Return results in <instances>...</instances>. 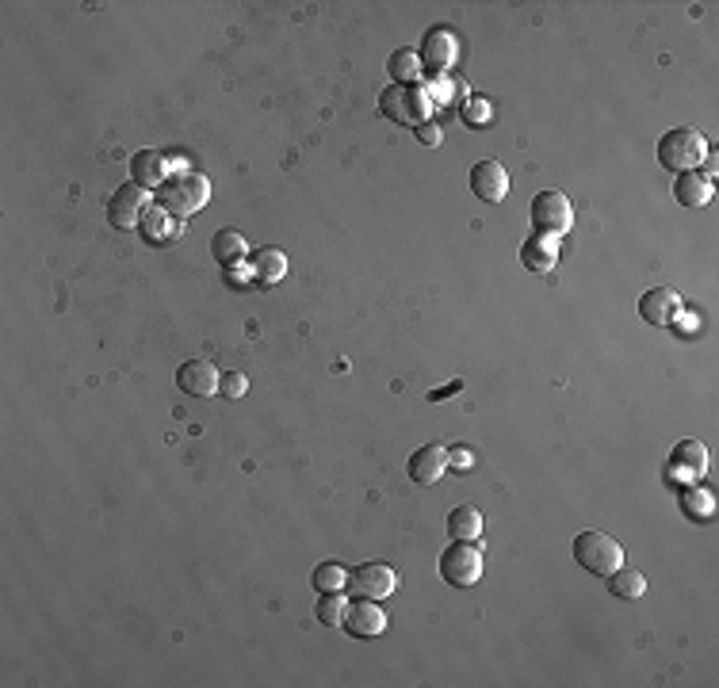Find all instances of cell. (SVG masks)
<instances>
[{"label":"cell","mask_w":719,"mask_h":688,"mask_svg":"<svg viewBox=\"0 0 719 688\" xmlns=\"http://www.w3.org/2000/svg\"><path fill=\"white\" fill-rule=\"evenodd\" d=\"M180 234H184V222L173 218L169 211H161V207H150L146 218H142V237L150 245H173Z\"/></svg>","instance_id":"d6986e66"},{"label":"cell","mask_w":719,"mask_h":688,"mask_svg":"<svg viewBox=\"0 0 719 688\" xmlns=\"http://www.w3.org/2000/svg\"><path fill=\"white\" fill-rule=\"evenodd\" d=\"M387 69H391V81L394 85H417L421 81V54L417 50H394L387 58Z\"/></svg>","instance_id":"603a6c76"},{"label":"cell","mask_w":719,"mask_h":688,"mask_svg":"<svg viewBox=\"0 0 719 688\" xmlns=\"http://www.w3.org/2000/svg\"><path fill=\"white\" fill-rule=\"evenodd\" d=\"M708 161V138L697 127H674L658 142V165L670 172H697Z\"/></svg>","instance_id":"6da1fadb"},{"label":"cell","mask_w":719,"mask_h":688,"mask_svg":"<svg viewBox=\"0 0 719 688\" xmlns=\"http://www.w3.org/2000/svg\"><path fill=\"white\" fill-rule=\"evenodd\" d=\"M482 528H486V520H482V513L475 505H459V509L448 513V536L459 539V543L482 539Z\"/></svg>","instance_id":"ffe728a7"},{"label":"cell","mask_w":719,"mask_h":688,"mask_svg":"<svg viewBox=\"0 0 719 688\" xmlns=\"http://www.w3.org/2000/svg\"><path fill=\"white\" fill-rule=\"evenodd\" d=\"M345 616H349L345 593H322V601H318V620H322L326 627H337V624H345Z\"/></svg>","instance_id":"484cf974"},{"label":"cell","mask_w":719,"mask_h":688,"mask_svg":"<svg viewBox=\"0 0 719 688\" xmlns=\"http://www.w3.org/2000/svg\"><path fill=\"white\" fill-rule=\"evenodd\" d=\"M674 195L681 207H704V203H712V176H704V172H677V184H674Z\"/></svg>","instance_id":"ac0fdd59"},{"label":"cell","mask_w":719,"mask_h":688,"mask_svg":"<svg viewBox=\"0 0 719 688\" xmlns=\"http://www.w3.org/2000/svg\"><path fill=\"white\" fill-rule=\"evenodd\" d=\"M379 111H383L391 123L421 127V123H429L433 100H429V88L425 85H391L379 96Z\"/></svg>","instance_id":"3957f363"},{"label":"cell","mask_w":719,"mask_h":688,"mask_svg":"<svg viewBox=\"0 0 719 688\" xmlns=\"http://www.w3.org/2000/svg\"><path fill=\"white\" fill-rule=\"evenodd\" d=\"M207 199H211V184H207V176H199V172H176V176H169V180L161 184V192H157L161 211H169L173 218L196 215V211L207 207Z\"/></svg>","instance_id":"7a4b0ae2"},{"label":"cell","mask_w":719,"mask_h":688,"mask_svg":"<svg viewBox=\"0 0 719 688\" xmlns=\"http://www.w3.org/2000/svg\"><path fill=\"white\" fill-rule=\"evenodd\" d=\"M218 383H222V375H218V367L211 360H188V364L176 367V387L184 394H192V398H211Z\"/></svg>","instance_id":"30bf717a"},{"label":"cell","mask_w":719,"mask_h":688,"mask_svg":"<svg viewBox=\"0 0 719 688\" xmlns=\"http://www.w3.org/2000/svg\"><path fill=\"white\" fill-rule=\"evenodd\" d=\"M459 58V43L452 27H433L421 43V65L433 69V73H452V65Z\"/></svg>","instance_id":"9c48e42d"},{"label":"cell","mask_w":719,"mask_h":688,"mask_svg":"<svg viewBox=\"0 0 719 688\" xmlns=\"http://www.w3.org/2000/svg\"><path fill=\"white\" fill-rule=\"evenodd\" d=\"M387 612L379 608V601H360L356 604H349V616H345V624L341 627H349V635H356V639H379L383 631H387Z\"/></svg>","instance_id":"4fadbf2b"},{"label":"cell","mask_w":719,"mask_h":688,"mask_svg":"<svg viewBox=\"0 0 719 688\" xmlns=\"http://www.w3.org/2000/svg\"><path fill=\"white\" fill-rule=\"evenodd\" d=\"M639 314H643L647 325L666 329V325H674L677 314H681V295H677L674 287H651V291L639 299Z\"/></svg>","instance_id":"8fae6325"},{"label":"cell","mask_w":719,"mask_h":688,"mask_svg":"<svg viewBox=\"0 0 719 688\" xmlns=\"http://www.w3.org/2000/svg\"><path fill=\"white\" fill-rule=\"evenodd\" d=\"M444 471H448V452L440 444H425V448H417L410 455V478L417 486H436L444 478Z\"/></svg>","instance_id":"5bb4252c"},{"label":"cell","mask_w":719,"mask_h":688,"mask_svg":"<svg viewBox=\"0 0 719 688\" xmlns=\"http://www.w3.org/2000/svg\"><path fill=\"white\" fill-rule=\"evenodd\" d=\"M218 390H222L226 398H241V394L249 390V379H245L241 371H230V375H222V383H218Z\"/></svg>","instance_id":"f1b7e54d"},{"label":"cell","mask_w":719,"mask_h":688,"mask_svg":"<svg viewBox=\"0 0 719 688\" xmlns=\"http://www.w3.org/2000/svg\"><path fill=\"white\" fill-rule=\"evenodd\" d=\"M146 211H150V192H146V188H138V184L119 188L108 203L111 226H119V230H134V226H142Z\"/></svg>","instance_id":"ba28073f"},{"label":"cell","mask_w":719,"mask_h":688,"mask_svg":"<svg viewBox=\"0 0 719 688\" xmlns=\"http://www.w3.org/2000/svg\"><path fill=\"white\" fill-rule=\"evenodd\" d=\"M574 562L586 570V574H597V578H609L616 566H624V547L612 536L589 528L582 536H574Z\"/></svg>","instance_id":"277c9868"},{"label":"cell","mask_w":719,"mask_h":688,"mask_svg":"<svg viewBox=\"0 0 719 688\" xmlns=\"http://www.w3.org/2000/svg\"><path fill=\"white\" fill-rule=\"evenodd\" d=\"M685 516H700V520H708L712 516V494L708 490H685Z\"/></svg>","instance_id":"4316f807"},{"label":"cell","mask_w":719,"mask_h":688,"mask_svg":"<svg viewBox=\"0 0 719 688\" xmlns=\"http://www.w3.org/2000/svg\"><path fill=\"white\" fill-rule=\"evenodd\" d=\"M471 192L486 199V203H502L505 195H509V172H505L502 161H494V157L479 161L471 169Z\"/></svg>","instance_id":"7c38bea8"},{"label":"cell","mask_w":719,"mask_h":688,"mask_svg":"<svg viewBox=\"0 0 719 688\" xmlns=\"http://www.w3.org/2000/svg\"><path fill=\"white\" fill-rule=\"evenodd\" d=\"M609 589L620 601H639L647 593V578L639 570H632V566H616L609 574Z\"/></svg>","instance_id":"cb8c5ba5"},{"label":"cell","mask_w":719,"mask_h":688,"mask_svg":"<svg viewBox=\"0 0 719 688\" xmlns=\"http://www.w3.org/2000/svg\"><path fill=\"white\" fill-rule=\"evenodd\" d=\"M417 142H425V146H440V127H436V123H421V127H417Z\"/></svg>","instance_id":"4dcf8cb0"},{"label":"cell","mask_w":719,"mask_h":688,"mask_svg":"<svg viewBox=\"0 0 719 688\" xmlns=\"http://www.w3.org/2000/svg\"><path fill=\"white\" fill-rule=\"evenodd\" d=\"M570 222H574V203H570L567 192L547 188V192L532 199V226H536V234L563 237L570 230Z\"/></svg>","instance_id":"5b68a950"},{"label":"cell","mask_w":719,"mask_h":688,"mask_svg":"<svg viewBox=\"0 0 719 688\" xmlns=\"http://www.w3.org/2000/svg\"><path fill=\"white\" fill-rule=\"evenodd\" d=\"M211 253L222 268H234L241 260H249V245H245V237L238 230H218L215 241H211Z\"/></svg>","instance_id":"44dd1931"},{"label":"cell","mask_w":719,"mask_h":688,"mask_svg":"<svg viewBox=\"0 0 719 688\" xmlns=\"http://www.w3.org/2000/svg\"><path fill=\"white\" fill-rule=\"evenodd\" d=\"M249 268H253V276H257V283H280L287 276V257L280 253V249H261V253H253L249 257Z\"/></svg>","instance_id":"7402d4cb"},{"label":"cell","mask_w":719,"mask_h":688,"mask_svg":"<svg viewBox=\"0 0 719 688\" xmlns=\"http://www.w3.org/2000/svg\"><path fill=\"white\" fill-rule=\"evenodd\" d=\"M521 264L532 272V276H544V272H551V268L559 264V245H555V237H547V234L528 237V241L521 245Z\"/></svg>","instance_id":"2e32d148"},{"label":"cell","mask_w":719,"mask_h":688,"mask_svg":"<svg viewBox=\"0 0 719 688\" xmlns=\"http://www.w3.org/2000/svg\"><path fill=\"white\" fill-rule=\"evenodd\" d=\"M314 589L318 593H345V585H349V570L341 566V562H318L314 566Z\"/></svg>","instance_id":"d4e9b609"},{"label":"cell","mask_w":719,"mask_h":688,"mask_svg":"<svg viewBox=\"0 0 719 688\" xmlns=\"http://www.w3.org/2000/svg\"><path fill=\"white\" fill-rule=\"evenodd\" d=\"M131 176H134V184L138 188H161L165 180H169V157L161 150H142V153H134V161H131Z\"/></svg>","instance_id":"9a60e30c"},{"label":"cell","mask_w":719,"mask_h":688,"mask_svg":"<svg viewBox=\"0 0 719 688\" xmlns=\"http://www.w3.org/2000/svg\"><path fill=\"white\" fill-rule=\"evenodd\" d=\"M448 467L459 474H467L471 467H475V455L467 452V448H452V452H448Z\"/></svg>","instance_id":"f546056e"},{"label":"cell","mask_w":719,"mask_h":688,"mask_svg":"<svg viewBox=\"0 0 719 688\" xmlns=\"http://www.w3.org/2000/svg\"><path fill=\"white\" fill-rule=\"evenodd\" d=\"M704 471H708V448H704L700 440H681L674 448V455H670V474L697 482Z\"/></svg>","instance_id":"e0dca14e"},{"label":"cell","mask_w":719,"mask_h":688,"mask_svg":"<svg viewBox=\"0 0 719 688\" xmlns=\"http://www.w3.org/2000/svg\"><path fill=\"white\" fill-rule=\"evenodd\" d=\"M349 593L364 597V601H383L398 589V574L387 562H360L356 570H349Z\"/></svg>","instance_id":"52a82bcc"},{"label":"cell","mask_w":719,"mask_h":688,"mask_svg":"<svg viewBox=\"0 0 719 688\" xmlns=\"http://www.w3.org/2000/svg\"><path fill=\"white\" fill-rule=\"evenodd\" d=\"M463 119H467L471 127H482V123L490 119V104H486L482 96H471V100H463Z\"/></svg>","instance_id":"83f0119b"},{"label":"cell","mask_w":719,"mask_h":688,"mask_svg":"<svg viewBox=\"0 0 719 688\" xmlns=\"http://www.w3.org/2000/svg\"><path fill=\"white\" fill-rule=\"evenodd\" d=\"M456 390H459V383H452V387H444V390H436L433 402H436V398H448V394H456Z\"/></svg>","instance_id":"1f68e13d"},{"label":"cell","mask_w":719,"mask_h":688,"mask_svg":"<svg viewBox=\"0 0 719 688\" xmlns=\"http://www.w3.org/2000/svg\"><path fill=\"white\" fill-rule=\"evenodd\" d=\"M440 578L448 581L452 589H475L482 581V551H475L471 543H452L440 555Z\"/></svg>","instance_id":"8992f818"}]
</instances>
